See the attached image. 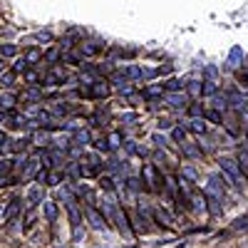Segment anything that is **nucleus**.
<instances>
[{"label": "nucleus", "mask_w": 248, "mask_h": 248, "mask_svg": "<svg viewBox=\"0 0 248 248\" xmlns=\"http://www.w3.org/2000/svg\"><path fill=\"white\" fill-rule=\"evenodd\" d=\"M218 167H221V171L226 174V179H229L233 186H236V189H241V186H243V171H241V167H238V164L233 161V159H218Z\"/></svg>", "instance_id": "1"}, {"label": "nucleus", "mask_w": 248, "mask_h": 248, "mask_svg": "<svg viewBox=\"0 0 248 248\" xmlns=\"http://www.w3.org/2000/svg\"><path fill=\"white\" fill-rule=\"evenodd\" d=\"M85 216L92 223V229H97V231H105L107 229V216L99 214L97 209H92V206H87V209H85Z\"/></svg>", "instance_id": "2"}, {"label": "nucleus", "mask_w": 248, "mask_h": 248, "mask_svg": "<svg viewBox=\"0 0 248 248\" xmlns=\"http://www.w3.org/2000/svg\"><path fill=\"white\" fill-rule=\"evenodd\" d=\"M43 199H45V191H43V186H40V184L30 186L28 194H25V203H30V206H35V203H43Z\"/></svg>", "instance_id": "3"}, {"label": "nucleus", "mask_w": 248, "mask_h": 248, "mask_svg": "<svg viewBox=\"0 0 248 248\" xmlns=\"http://www.w3.org/2000/svg\"><path fill=\"white\" fill-rule=\"evenodd\" d=\"M141 179H144V184H147V189H149V191H156V169L152 167V164H144Z\"/></svg>", "instance_id": "4"}, {"label": "nucleus", "mask_w": 248, "mask_h": 248, "mask_svg": "<svg viewBox=\"0 0 248 248\" xmlns=\"http://www.w3.org/2000/svg\"><path fill=\"white\" fill-rule=\"evenodd\" d=\"M43 214H45V221H47V223H55V221H57V206H55L52 201H45V203H43Z\"/></svg>", "instance_id": "5"}, {"label": "nucleus", "mask_w": 248, "mask_h": 248, "mask_svg": "<svg viewBox=\"0 0 248 248\" xmlns=\"http://www.w3.org/2000/svg\"><path fill=\"white\" fill-rule=\"evenodd\" d=\"M154 218H156L161 226H171V223H174L171 214H169V211H164V209H154Z\"/></svg>", "instance_id": "6"}, {"label": "nucleus", "mask_w": 248, "mask_h": 248, "mask_svg": "<svg viewBox=\"0 0 248 248\" xmlns=\"http://www.w3.org/2000/svg\"><path fill=\"white\" fill-rule=\"evenodd\" d=\"M109 94V87L105 82H94V87L90 90V97H107Z\"/></svg>", "instance_id": "7"}, {"label": "nucleus", "mask_w": 248, "mask_h": 248, "mask_svg": "<svg viewBox=\"0 0 248 248\" xmlns=\"http://www.w3.org/2000/svg\"><path fill=\"white\" fill-rule=\"evenodd\" d=\"M67 211H70V221H72V229H79V209H77V203H67Z\"/></svg>", "instance_id": "8"}, {"label": "nucleus", "mask_w": 248, "mask_h": 248, "mask_svg": "<svg viewBox=\"0 0 248 248\" xmlns=\"http://www.w3.org/2000/svg\"><path fill=\"white\" fill-rule=\"evenodd\" d=\"M122 77H129V79H139V77H141V70H139L137 65H124V70H122Z\"/></svg>", "instance_id": "9"}, {"label": "nucleus", "mask_w": 248, "mask_h": 248, "mask_svg": "<svg viewBox=\"0 0 248 248\" xmlns=\"http://www.w3.org/2000/svg\"><path fill=\"white\" fill-rule=\"evenodd\" d=\"M167 102H169L171 107H184L186 105V97L181 92H174V94H167Z\"/></svg>", "instance_id": "10"}, {"label": "nucleus", "mask_w": 248, "mask_h": 248, "mask_svg": "<svg viewBox=\"0 0 248 248\" xmlns=\"http://www.w3.org/2000/svg\"><path fill=\"white\" fill-rule=\"evenodd\" d=\"M17 211H20V199H13V201L8 203V209H5V221H10Z\"/></svg>", "instance_id": "11"}, {"label": "nucleus", "mask_w": 248, "mask_h": 248, "mask_svg": "<svg viewBox=\"0 0 248 248\" xmlns=\"http://www.w3.org/2000/svg\"><path fill=\"white\" fill-rule=\"evenodd\" d=\"M238 167H241V171H248V149H241L238 152Z\"/></svg>", "instance_id": "12"}, {"label": "nucleus", "mask_w": 248, "mask_h": 248, "mask_svg": "<svg viewBox=\"0 0 248 248\" xmlns=\"http://www.w3.org/2000/svg\"><path fill=\"white\" fill-rule=\"evenodd\" d=\"M191 132H196V134H203V132H206L203 119H194V122H191Z\"/></svg>", "instance_id": "13"}, {"label": "nucleus", "mask_w": 248, "mask_h": 248, "mask_svg": "<svg viewBox=\"0 0 248 248\" xmlns=\"http://www.w3.org/2000/svg\"><path fill=\"white\" fill-rule=\"evenodd\" d=\"M17 50H15V45H0V55L3 57H13Z\"/></svg>", "instance_id": "14"}, {"label": "nucleus", "mask_w": 248, "mask_h": 248, "mask_svg": "<svg viewBox=\"0 0 248 248\" xmlns=\"http://www.w3.org/2000/svg\"><path fill=\"white\" fill-rule=\"evenodd\" d=\"M194 211H206V199L194 196Z\"/></svg>", "instance_id": "15"}, {"label": "nucleus", "mask_w": 248, "mask_h": 248, "mask_svg": "<svg viewBox=\"0 0 248 248\" xmlns=\"http://www.w3.org/2000/svg\"><path fill=\"white\" fill-rule=\"evenodd\" d=\"M52 112H57V114H67V112H70V107L65 105V102H57V105L52 107Z\"/></svg>", "instance_id": "16"}, {"label": "nucleus", "mask_w": 248, "mask_h": 248, "mask_svg": "<svg viewBox=\"0 0 248 248\" xmlns=\"http://www.w3.org/2000/svg\"><path fill=\"white\" fill-rule=\"evenodd\" d=\"M82 52H85V55H94V52H99V45L97 43H90V45L82 47Z\"/></svg>", "instance_id": "17"}, {"label": "nucleus", "mask_w": 248, "mask_h": 248, "mask_svg": "<svg viewBox=\"0 0 248 248\" xmlns=\"http://www.w3.org/2000/svg\"><path fill=\"white\" fill-rule=\"evenodd\" d=\"M164 87L174 92V90H181V82H179V79H169V82H164Z\"/></svg>", "instance_id": "18"}, {"label": "nucleus", "mask_w": 248, "mask_h": 248, "mask_svg": "<svg viewBox=\"0 0 248 248\" xmlns=\"http://www.w3.org/2000/svg\"><path fill=\"white\" fill-rule=\"evenodd\" d=\"M99 186H102V189H105V191H112V189H114L112 179H107V176H105V179H99Z\"/></svg>", "instance_id": "19"}, {"label": "nucleus", "mask_w": 248, "mask_h": 248, "mask_svg": "<svg viewBox=\"0 0 248 248\" xmlns=\"http://www.w3.org/2000/svg\"><path fill=\"white\" fill-rule=\"evenodd\" d=\"M28 67H30V62H28L25 57H23V60H17V62H15V70H17V72H23V70H28Z\"/></svg>", "instance_id": "20"}, {"label": "nucleus", "mask_w": 248, "mask_h": 248, "mask_svg": "<svg viewBox=\"0 0 248 248\" xmlns=\"http://www.w3.org/2000/svg\"><path fill=\"white\" fill-rule=\"evenodd\" d=\"M214 92H216L214 82H203V94H214Z\"/></svg>", "instance_id": "21"}, {"label": "nucleus", "mask_w": 248, "mask_h": 248, "mask_svg": "<svg viewBox=\"0 0 248 248\" xmlns=\"http://www.w3.org/2000/svg\"><path fill=\"white\" fill-rule=\"evenodd\" d=\"M10 167H13V161H0V174H5V171H10Z\"/></svg>", "instance_id": "22"}, {"label": "nucleus", "mask_w": 248, "mask_h": 248, "mask_svg": "<svg viewBox=\"0 0 248 248\" xmlns=\"http://www.w3.org/2000/svg\"><path fill=\"white\" fill-rule=\"evenodd\" d=\"M203 117H206V119H211V122H221V114H218V112H206Z\"/></svg>", "instance_id": "23"}, {"label": "nucleus", "mask_w": 248, "mask_h": 248, "mask_svg": "<svg viewBox=\"0 0 248 248\" xmlns=\"http://www.w3.org/2000/svg\"><path fill=\"white\" fill-rule=\"evenodd\" d=\"M25 97H28V99H37V97H40V90H28Z\"/></svg>", "instance_id": "24"}, {"label": "nucleus", "mask_w": 248, "mask_h": 248, "mask_svg": "<svg viewBox=\"0 0 248 248\" xmlns=\"http://www.w3.org/2000/svg\"><path fill=\"white\" fill-rule=\"evenodd\" d=\"M60 179H62L60 174H50V176H47V181H50V186H55V184H60Z\"/></svg>", "instance_id": "25"}, {"label": "nucleus", "mask_w": 248, "mask_h": 248, "mask_svg": "<svg viewBox=\"0 0 248 248\" xmlns=\"http://www.w3.org/2000/svg\"><path fill=\"white\" fill-rule=\"evenodd\" d=\"M97 149H105V152H107V149H109V141H107V139H99V141H97Z\"/></svg>", "instance_id": "26"}, {"label": "nucleus", "mask_w": 248, "mask_h": 248, "mask_svg": "<svg viewBox=\"0 0 248 248\" xmlns=\"http://www.w3.org/2000/svg\"><path fill=\"white\" fill-rule=\"evenodd\" d=\"M5 209H8V203H0V223H5Z\"/></svg>", "instance_id": "27"}, {"label": "nucleus", "mask_w": 248, "mask_h": 248, "mask_svg": "<svg viewBox=\"0 0 248 248\" xmlns=\"http://www.w3.org/2000/svg\"><path fill=\"white\" fill-rule=\"evenodd\" d=\"M154 141L159 144V147H164V144H167V139H164L161 134H154Z\"/></svg>", "instance_id": "28"}, {"label": "nucleus", "mask_w": 248, "mask_h": 248, "mask_svg": "<svg viewBox=\"0 0 248 248\" xmlns=\"http://www.w3.org/2000/svg\"><path fill=\"white\" fill-rule=\"evenodd\" d=\"M129 189H132V191H139V181H137V179H129Z\"/></svg>", "instance_id": "29"}, {"label": "nucleus", "mask_w": 248, "mask_h": 248, "mask_svg": "<svg viewBox=\"0 0 248 248\" xmlns=\"http://www.w3.org/2000/svg\"><path fill=\"white\" fill-rule=\"evenodd\" d=\"M0 79H3V85H13V75H3Z\"/></svg>", "instance_id": "30"}, {"label": "nucleus", "mask_w": 248, "mask_h": 248, "mask_svg": "<svg viewBox=\"0 0 248 248\" xmlns=\"http://www.w3.org/2000/svg\"><path fill=\"white\" fill-rule=\"evenodd\" d=\"M184 152H186V154H189V156H199V152H196V149H194V147H186V149H184Z\"/></svg>", "instance_id": "31"}, {"label": "nucleus", "mask_w": 248, "mask_h": 248, "mask_svg": "<svg viewBox=\"0 0 248 248\" xmlns=\"http://www.w3.org/2000/svg\"><path fill=\"white\" fill-rule=\"evenodd\" d=\"M238 57H241V50H238V47H236V50H233V52H231V62H236V60H238Z\"/></svg>", "instance_id": "32"}, {"label": "nucleus", "mask_w": 248, "mask_h": 248, "mask_svg": "<svg viewBox=\"0 0 248 248\" xmlns=\"http://www.w3.org/2000/svg\"><path fill=\"white\" fill-rule=\"evenodd\" d=\"M159 94V87H152V90H147V97H156Z\"/></svg>", "instance_id": "33"}, {"label": "nucleus", "mask_w": 248, "mask_h": 248, "mask_svg": "<svg viewBox=\"0 0 248 248\" xmlns=\"http://www.w3.org/2000/svg\"><path fill=\"white\" fill-rule=\"evenodd\" d=\"M174 139L181 141V139H184V132H181V129H174Z\"/></svg>", "instance_id": "34"}, {"label": "nucleus", "mask_w": 248, "mask_h": 248, "mask_svg": "<svg viewBox=\"0 0 248 248\" xmlns=\"http://www.w3.org/2000/svg\"><path fill=\"white\" fill-rule=\"evenodd\" d=\"M159 127H161V129H169V127H171V122H167V119H161V122H159Z\"/></svg>", "instance_id": "35"}, {"label": "nucleus", "mask_w": 248, "mask_h": 248, "mask_svg": "<svg viewBox=\"0 0 248 248\" xmlns=\"http://www.w3.org/2000/svg\"><path fill=\"white\" fill-rule=\"evenodd\" d=\"M37 40H45V43H47V40H50V32H37Z\"/></svg>", "instance_id": "36"}, {"label": "nucleus", "mask_w": 248, "mask_h": 248, "mask_svg": "<svg viewBox=\"0 0 248 248\" xmlns=\"http://www.w3.org/2000/svg\"><path fill=\"white\" fill-rule=\"evenodd\" d=\"M25 79H28V82H35L37 77H35V72H25Z\"/></svg>", "instance_id": "37"}, {"label": "nucleus", "mask_w": 248, "mask_h": 248, "mask_svg": "<svg viewBox=\"0 0 248 248\" xmlns=\"http://www.w3.org/2000/svg\"><path fill=\"white\" fill-rule=\"evenodd\" d=\"M47 60H57V50H50L47 52Z\"/></svg>", "instance_id": "38"}, {"label": "nucleus", "mask_w": 248, "mask_h": 248, "mask_svg": "<svg viewBox=\"0 0 248 248\" xmlns=\"http://www.w3.org/2000/svg\"><path fill=\"white\" fill-rule=\"evenodd\" d=\"M3 67H5V65H3V62H0V70H3Z\"/></svg>", "instance_id": "39"}]
</instances>
